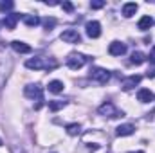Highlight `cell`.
<instances>
[{"mask_svg": "<svg viewBox=\"0 0 155 153\" xmlns=\"http://www.w3.org/2000/svg\"><path fill=\"white\" fill-rule=\"evenodd\" d=\"M25 67L27 69H35V70H40V69H47V70H52L58 67V61L56 60H51V61H43L41 58H31L25 61Z\"/></svg>", "mask_w": 155, "mask_h": 153, "instance_id": "6da1fadb", "label": "cell"}, {"mask_svg": "<svg viewBox=\"0 0 155 153\" xmlns=\"http://www.w3.org/2000/svg\"><path fill=\"white\" fill-rule=\"evenodd\" d=\"M87 61H88V58H87L85 54H79V52H71V54L67 56V65H69V69H72V70L81 69Z\"/></svg>", "mask_w": 155, "mask_h": 153, "instance_id": "7a4b0ae2", "label": "cell"}, {"mask_svg": "<svg viewBox=\"0 0 155 153\" xmlns=\"http://www.w3.org/2000/svg\"><path fill=\"white\" fill-rule=\"evenodd\" d=\"M90 79L97 81L99 85H105L110 79V72L107 69H101V67H92L90 69Z\"/></svg>", "mask_w": 155, "mask_h": 153, "instance_id": "3957f363", "label": "cell"}, {"mask_svg": "<svg viewBox=\"0 0 155 153\" xmlns=\"http://www.w3.org/2000/svg\"><path fill=\"white\" fill-rule=\"evenodd\" d=\"M97 112H99V115L112 117V119H116V117H123V112H119L112 103H103V105L99 106V110H97Z\"/></svg>", "mask_w": 155, "mask_h": 153, "instance_id": "277c9868", "label": "cell"}, {"mask_svg": "<svg viewBox=\"0 0 155 153\" xmlns=\"http://www.w3.org/2000/svg\"><path fill=\"white\" fill-rule=\"evenodd\" d=\"M25 96L29 97V99H36V101H43V88L40 86V85H27L25 86Z\"/></svg>", "mask_w": 155, "mask_h": 153, "instance_id": "5b68a950", "label": "cell"}, {"mask_svg": "<svg viewBox=\"0 0 155 153\" xmlns=\"http://www.w3.org/2000/svg\"><path fill=\"white\" fill-rule=\"evenodd\" d=\"M85 29H87V36H88V38H99V36H101V25H99V22H96V20L88 22V24L85 25Z\"/></svg>", "mask_w": 155, "mask_h": 153, "instance_id": "8992f818", "label": "cell"}, {"mask_svg": "<svg viewBox=\"0 0 155 153\" xmlns=\"http://www.w3.org/2000/svg\"><path fill=\"white\" fill-rule=\"evenodd\" d=\"M60 38L63 40L65 43H79V41H81L79 33H78V31H74V29H67V31H63Z\"/></svg>", "mask_w": 155, "mask_h": 153, "instance_id": "52a82bcc", "label": "cell"}, {"mask_svg": "<svg viewBox=\"0 0 155 153\" xmlns=\"http://www.w3.org/2000/svg\"><path fill=\"white\" fill-rule=\"evenodd\" d=\"M20 18H22V15H18V13H9V15H5V16H4V20H2V22H4V25H5L9 31H13V29L16 27V22H18Z\"/></svg>", "mask_w": 155, "mask_h": 153, "instance_id": "ba28073f", "label": "cell"}, {"mask_svg": "<svg viewBox=\"0 0 155 153\" xmlns=\"http://www.w3.org/2000/svg\"><path fill=\"white\" fill-rule=\"evenodd\" d=\"M141 79H143V77H141V76H137V74H135V76H130V77H126V79L123 81V85H121V88L128 92V90H132V88H135V86H137V85L141 83Z\"/></svg>", "mask_w": 155, "mask_h": 153, "instance_id": "9c48e42d", "label": "cell"}, {"mask_svg": "<svg viewBox=\"0 0 155 153\" xmlns=\"http://www.w3.org/2000/svg\"><path fill=\"white\" fill-rule=\"evenodd\" d=\"M108 52H110L112 56H123V54L126 52V45H124L123 41H112L110 47H108Z\"/></svg>", "mask_w": 155, "mask_h": 153, "instance_id": "30bf717a", "label": "cell"}, {"mask_svg": "<svg viewBox=\"0 0 155 153\" xmlns=\"http://www.w3.org/2000/svg\"><path fill=\"white\" fill-rule=\"evenodd\" d=\"M11 47L16 50V52H20V54H29L33 49L27 45V43H24V41H20V40H15V41H11Z\"/></svg>", "mask_w": 155, "mask_h": 153, "instance_id": "8fae6325", "label": "cell"}, {"mask_svg": "<svg viewBox=\"0 0 155 153\" xmlns=\"http://www.w3.org/2000/svg\"><path fill=\"white\" fill-rule=\"evenodd\" d=\"M135 11H137V4H135V2H126V4L123 5V9H121V13H123V16H124V18L134 16V15H135Z\"/></svg>", "mask_w": 155, "mask_h": 153, "instance_id": "7c38bea8", "label": "cell"}, {"mask_svg": "<svg viewBox=\"0 0 155 153\" xmlns=\"http://www.w3.org/2000/svg\"><path fill=\"white\" fill-rule=\"evenodd\" d=\"M134 132H135L134 124H121V126L116 128V133L119 135V137H128V135H132Z\"/></svg>", "mask_w": 155, "mask_h": 153, "instance_id": "4fadbf2b", "label": "cell"}, {"mask_svg": "<svg viewBox=\"0 0 155 153\" xmlns=\"http://www.w3.org/2000/svg\"><path fill=\"white\" fill-rule=\"evenodd\" d=\"M137 99H139L141 103H150V101H153V94H152L148 88H141V90L137 92Z\"/></svg>", "mask_w": 155, "mask_h": 153, "instance_id": "5bb4252c", "label": "cell"}, {"mask_svg": "<svg viewBox=\"0 0 155 153\" xmlns=\"http://www.w3.org/2000/svg\"><path fill=\"white\" fill-rule=\"evenodd\" d=\"M152 25H153V18H152V16H143V18L139 20V24H137V29H139V31H148Z\"/></svg>", "mask_w": 155, "mask_h": 153, "instance_id": "9a60e30c", "label": "cell"}, {"mask_svg": "<svg viewBox=\"0 0 155 153\" xmlns=\"http://www.w3.org/2000/svg\"><path fill=\"white\" fill-rule=\"evenodd\" d=\"M146 61V56L141 52V50H134L132 52V56H130V63L132 65H141V63H144Z\"/></svg>", "mask_w": 155, "mask_h": 153, "instance_id": "2e32d148", "label": "cell"}, {"mask_svg": "<svg viewBox=\"0 0 155 153\" xmlns=\"http://www.w3.org/2000/svg\"><path fill=\"white\" fill-rule=\"evenodd\" d=\"M22 20L25 22V25H27V27H36L40 22H41L36 15H22Z\"/></svg>", "mask_w": 155, "mask_h": 153, "instance_id": "e0dca14e", "label": "cell"}, {"mask_svg": "<svg viewBox=\"0 0 155 153\" xmlns=\"http://www.w3.org/2000/svg\"><path fill=\"white\" fill-rule=\"evenodd\" d=\"M65 106H67V101H63V99H54V101L49 103V110L51 112H58V110H61Z\"/></svg>", "mask_w": 155, "mask_h": 153, "instance_id": "ac0fdd59", "label": "cell"}, {"mask_svg": "<svg viewBox=\"0 0 155 153\" xmlns=\"http://www.w3.org/2000/svg\"><path fill=\"white\" fill-rule=\"evenodd\" d=\"M49 92H52V94H60V92H63V83L58 81V79L51 81V83H49Z\"/></svg>", "mask_w": 155, "mask_h": 153, "instance_id": "d6986e66", "label": "cell"}, {"mask_svg": "<svg viewBox=\"0 0 155 153\" xmlns=\"http://www.w3.org/2000/svg\"><path fill=\"white\" fill-rule=\"evenodd\" d=\"M65 130H67V133H69V135H72V137H74V135H78V133L81 132V124H78V122L67 124V128H65Z\"/></svg>", "mask_w": 155, "mask_h": 153, "instance_id": "ffe728a7", "label": "cell"}, {"mask_svg": "<svg viewBox=\"0 0 155 153\" xmlns=\"http://www.w3.org/2000/svg\"><path fill=\"white\" fill-rule=\"evenodd\" d=\"M41 24H43V27H45V29H49V31H51V29L56 25V18H49V16H47V18H43V20H41Z\"/></svg>", "mask_w": 155, "mask_h": 153, "instance_id": "44dd1931", "label": "cell"}, {"mask_svg": "<svg viewBox=\"0 0 155 153\" xmlns=\"http://www.w3.org/2000/svg\"><path fill=\"white\" fill-rule=\"evenodd\" d=\"M15 7L13 2H0V11H11Z\"/></svg>", "mask_w": 155, "mask_h": 153, "instance_id": "7402d4cb", "label": "cell"}, {"mask_svg": "<svg viewBox=\"0 0 155 153\" xmlns=\"http://www.w3.org/2000/svg\"><path fill=\"white\" fill-rule=\"evenodd\" d=\"M90 7H92V9H101V7H105V2H103V0H96V2L90 4Z\"/></svg>", "mask_w": 155, "mask_h": 153, "instance_id": "603a6c76", "label": "cell"}, {"mask_svg": "<svg viewBox=\"0 0 155 153\" xmlns=\"http://www.w3.org/2000/svg\"><path fill=\"white\" fill-rule=\"evenodd\" d=\"M61 7H63L67 13H72V11H74V5H72L71 2H63V4H61Z\"/></svg>", "mask_w": 155, "mask_h": 153, "instance_id": "cb8c5ba5", "label": "cell"}, {"mask_svg": "<svg viewBox=\"0 0 155 153\" xmlns=\"http://www.w3.org/2000/svg\"><path fill=\"white\" fill-rule=\"evenodd\" d=\"M150 58H153V60H155V45H153V49H152V54H150Z\"/></svg>", "mask_w": 155, "mask_h": 153, "instance_id": "d4e9b609", "label": "cell"}, {"mask_svg": "<svg viewBox=\"0 0 155 153\" xmlns=\"http://www.w3.org/2000/svg\"><path fill=\"white\" fill-rule=\"evenodd\" d=\"M137 153H144V151H137Z\"/></svg>", "mask_w": 155, "mask_h": 153, "instance_id": "484cf974", "label": "cell"}, {"mask_svg": "<svg viewBox=\"0 0 155 153\" xmlns=\"http://www.w3.org/2000/svg\"><path fill=\"white\" fill-rule=\"evenodd\" d=\"M0 144H2V141H0Z\"/></svg>", "mask_w": 155, "mask_h": 153, "instance_id": "4316f807", "label": "cell"}]
</instances>
